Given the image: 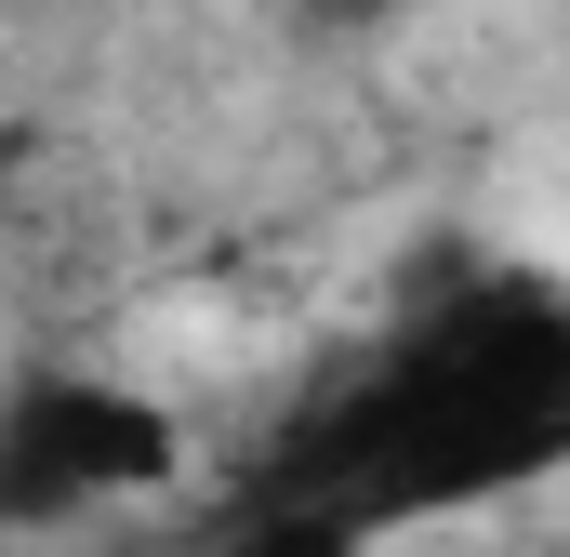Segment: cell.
Instances as JSON below:
<instances>
[{
  "label": "cell",
  "mask_w": 570,
  "mask_h": 557,
  "mask_svg": "<svg viewBox=\"0 0 570 557\" xmlns=\"http://www.w3.org/2000/svg\"><path fill=\"white\" fill-rule=\"evenodd\" d=\"M186 438L146 385L107 372H40L0 399V518H94V505H146L173 491Z\"/></svg>",
  "instance_id": "obj_1"
},
{
  "label": "cell",
  "mask_w": 570,
  "mask_h": 557,
  "mask_svg": "<svg viewBox=\"0 0 570 557\" xmlns=\"http://www.w3.org/2000/svg\"><path fill=\"white\" fill-rule=\"evenodd\" d=\"M318 13H399V0H318Z\"/></svg>",
  "instance_id": "obj_2"
}]
</instances>
